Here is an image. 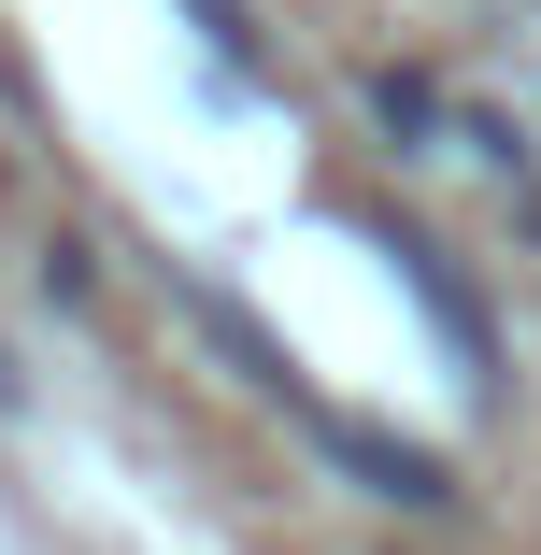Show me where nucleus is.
Listing matches in <instances>:
<instances>
[{"label": "nucleus", "instance_id": "f03ea898", "mask_svg": "<svg viewBox=\"0 0 541 555\" xmlns=\"http://www.w3.org/2000/svg\"><path fill=\"white\" fill-rule=\"evenodd\" d=\"M371 115L399 143H427V129H442V86H427V72H371Z\"/></svg>", "mask_w": 541, "mask_h": 555}, {"label": "nucleus", "instance_id": "f257e3e1", "mask_svg": "<svg viewBox=\"0 0 541 555\" xmlns=\"http://www.w3.org/2000/svg\"><path fill=\"white\" fill-rule=\"evenodd\" d=\"M385 257H399V285H413L427 313H442V343H456V371H471V385H499V343H485V299H471V285H456L442 257H427V243H385Z\"/></svg>", "mask_w": 541, "mask_h": 555}, {"label": "nucleus", "instance_id": "7ed1b4c3", "mask_svg": "<svg viewBox=\"0 0 541 555\" xmlns=\"http://www.w3.org/2000/svg\"><path fill=\"white\" fill-rule=\"evenodd\" d=\"M185 15H199V43H214V57H229V72L257 57V29H243V0H185Z\"/></svg>", "mask_w": 541, "mask_h": 555}, {"label": "nucleus", "instance_id": "39448f33", "mask_svg": "<svg viewBox=\"0 0 541 555\" xmlns=\"http://www.w3.org/2000/svg\"><path fill=\"white\" fill-rule=\"evenodd\" d=\"M15 385H29V371H15V357H0V413H15Z\"/></svg>", "mask_w": 541, "mask_h": 555}, {"label": "nucleus", "instance_id": "20e7f679", "mask_svg": "<svg viewBox=\"0 0 541 555\" xmlns=\"http://www.w3.org/2000/svg\"><path fill=\"white\" fill-rule=\"evenodd\" d=\"M43 299H100V257L86 243H43Z\"/></svg>", "mask_w": 541, "mask_h": 555}]
</instances>
